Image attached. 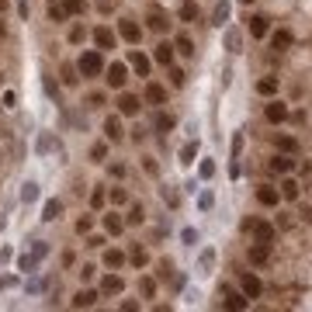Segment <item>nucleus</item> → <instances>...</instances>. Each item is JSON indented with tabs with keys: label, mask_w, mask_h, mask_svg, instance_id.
Segmentation results:
<instances>
[{
	"label": "nucleus",
	"mask_w": 312,
	"mask_h": 312,
	"mask_svg": "<svg viewBox=\"0 0 312 312\" xmlns=\"http://www.w3.org/2000/svg\"><path fill=\"white\" fill-rule=\"evenodd\" d=\"M104 264H108L111 271H118V267L125 264V253H121V250H108V253H104Z\"/></svg>",
	"instance_id": "5701e85b"
},
{
	"label": "nucleus",
	"mask_w": 312,
	"mask_h": 312,
	"mask_svg": "<svg viewBox=\"0 0 312 312\" xmlns=\"http://www.w3.org/2000/svg\"><path fill=\"white\" fill-rule=\"evenodd\" d=\"M97 302V291H80L77 298H73V309H90Z\"/></svg>",
	"instance_id": "412c9836"
},
{
	"label": "nucleus",
	"mask_w": 312,
	"mask_h": 312,
	"mask_svg": "<svg viewBox=\"0 0 312 312\" xmlns=\"http://www.w3.org/2000/svg\"><path fill=\"white\" fill-rule=\"evenodd\" d=\"M274 142H277V149H281V153H295V149H298V142H295L291 135H277Z\"/></svg>",
	"instance_id": "bb28decb"
},
{
	"label": "nucleus",
	"mask_w": 312,
	"mask_h": 312,
	"mask_svg": "<svg viewBox=\"0 0 312 312\" xmlns=\"http://www.w3.org/2000/svg\"><path fill=\"white\" fill-rule=\"evenodd\" d=\"M121 288H125V281H121L118 274H108V277L101 281V291H104V295H121Z\"/></svg>",
	"instance_id": "f8f14e48"
},
{
	"label": "nucleus",
	"mask_w": 312,
	"mask_h": 312,
	"mask_svg": "<svg viewBox=\"0 0 312 312\" xmlns=\"http://www.w3.org/2000/svg\"><path fill=\"white\" fill-rule=\"evenodd\" d=\"M284 118H288V104L271 101V104H267V121H274V125H277V121H284Z\"/></svg>",
	"instance_id": "9b49d317"
},
{
	"label": "nucleus",
	"mask_w": 312,
	"mask_h": 312,
	"mask_svg": "<svg viewBox=\"0 0 312 312\" xmlns=\"http://www.w3.org/2000/svg\"><path fill=\"white\" fill-rule=\"evenodd\" d=\"M174 52H177V49H174L170 42H160V45H156V52H153V59L163 63V66H170V63H174Z\"/></svg>",
	"instance_id": "1a4fd4ad"
},
{
	"label": "nucleus",
	"mask_w": 312,
	"mask_h": 312,
	"mask_svg": "<svg viewBox=\"0 0 312 312\" xmlns=\"http://www.w3.org/2000/svg\"><path fill=\"white\" fill-rule=\"evenodd\" d=\"M90 156H94V160H104V156H108V146H104V142H97V146L90 149Z\"/></svg>",
	"instance_id": "37998d69"
},
{
	"label": "nucleus",
	"mask_w": 312,
	"mask_h": 312,
	"mask_svg": "<svg viewBox=\"0 0 312 312\" xmlns=\"http://www.w3.org/2000/svg\"><path fill=\"white\" fill-rule=\"evenodd\" d=\"M59 212H63V205H59V201H45L42 219H45V222H52V219H59Z\"/></svg>",
	"instance_id": "393cba45"
},
{
	"label": "nucleus",
	"mask_w": 312,
	"mask_h": 312,
	"mask_svg": "<svg viewBox=\"0 0 312 312\" xmlns=\"http://www.w3.org/2000/svg\"><path fill=\"white\" fill-rule=\"evenodd\" d=\"M277 198H281V195H277V188H267V184H264V188L257 191V201H260V205H267V208H274V205H277Z\"/></svg>",
	"instance_id": "4468645a"
},
{
	"label": "nucleus",
	"mask_w": 312,
	"mask_h": 312,
	"mask_svg": "<svg viewBox=\"0 0 312 312\" xmlns=\"http://www.w3.org/2000/svg\"><path fill=\"white\" fill-rule=\"evenodd\" d=\"M128 59H132V66H135V73H139V77H149V56H142V52H132Z\"/></svg>",
	"instance_id": "f3484780"
},
{
	"label": "nucleus",
	"mask_w": 312,
	"mask_h": 312,
	"mask_svg": "<svg viewBox=\"0 0 312 312\" xmlns=\"http://www.w3.org/2000/svg\"><path fill=\"white\" fill-rule=\"evenodd\" d=\"M271 170L284 177V174L291 170V153H281V156H274V160H271Z\"/></svg>",
	"instance_id": "2eb2a0df"
},
{
	"label": "nucleus",
	"mask_w": 312,
	"mask_h": 312,
	"mask_svg": "<svg viewBox=\"0 0 312 312\" xmlns=\"http://www.w3.org/2000/svg\"><path fill=\"white\" fill-rule=\"evenodd\" d=\"M195 153H198V142H188L181 149V163H195Z\"/></svg>",
	"instance_id": "7c9ffc66"
},
{
	"label": "nucleus",
	"mask_w": 312,
	"mask_h": 312,
	"mask_svg": "<svg viewBox=\"0 0 312 312\" xmlns=\"http://www.w3.org/2000/svg\"><path fill=\"white\" fill-rule=\"evenodd\" d=\"M49 18L59 25V21H66L70 14H66V7H63V4H56V0H52V4H49Z\"/></svg>",
	"instance_id": "a878e982"
},
{
	"label": "nucleus",
	"mask_w": 312,
	"mask_h": 312,
	"mask_svg": "<svg viewBox=\"0 0 312 312\" xmlns=\"http://www.w3.org/2000/svg\"><path fill=\"white\" fill-rule=\"evenodd\" d=\"M146 260H149V253H146L142 246H135V250H132V264H135V267H146Z\"/></svg>",
	"instance_id": "473e14b6"
},
{
	"label": "nucleus",
	"mask_w": 312,
	"mask_h": 312,
	"mask_svg": "<svg viewBox=\"0 0 312 312\" xmlns=\"http://www.w3.org/2000/svg\"><path fill=\"white\" fill-rule=\"evenodd\" d=\"M142 215H146V212H142V205H132V208H128V215H125V226H139V222H142Z\"/></svg>",
	"instance_id": "cd10ccee"
},
{
	"label": "nucleus",
	"mask_w": 312,
	"mask_h": 312,
	"mask_svg": "<svg viewBox=\"0 0 312 312\" xmlns=\"http://www.w3.org/2000/svg\"><path fill=\"white\" fill-rule=\"evenodd\" d=\"M226 305H229V309H236V312H239V309H246V305H250V302H246V295H229V302H226Z\"/></svg>",
	"instance_id": "f704fd0d"
},
{
	"label": "nucleus",
	"mask_w": 312,
	"mask_h": 312,
	"mask_svg": "<svg viewBox=\"0 0 312 312\" xmlns=\"http://www.w3.org/2000/svg\"><path fill=\"white\" fill-rule=\"evenodd\" d=\"M125 73H128V70H125L121 63H111V66H104V77H108V83H111L115 90H121V87H125V80H128Z\"/></svg>",
	"instance_id": "20e7f679"
},
{
	"label": "nucleus",
	"mask_w": 312,
	"mask_h": 312,
	"mask_svg": "<svg viewBox=\"0 0 312 312\" xmlns=\"http://www.w3.org/2000/svg\"><path fill=\"white\" fill-rule=\"evenodd\" d=\"M260 291H264L260 277H257V274H246V277H243V295H246V298H260Z\"/></svg>",
	"instance_id": "6e6552de"
},
{
	"label": "nucleus",
	"mask_w": 312,
	"mask_h": 312,
	"mask_svg": "<svg viewBox=\"0 0 312 312\" xmlns=\"http://www.w3.org/2000/svg\"><path fill=\"white\" fill-rule=\"evenodd\" d=\"M63 7H66V14H80L83 11V0H63Z\"/></svg>",
	"instance_id": "c9c22d12"
},
{
	"label": "nucleus",
	"mask_w": 312,
	"mask_h": 312,
	"mask_svg": "<svg viewBox=\"0 0 312 312\" xmlns=\"http://www.w3.org/2000/svg\"><path fill=\"white\" fill-rule=\"evenodd\" d=\"M77 70H80L83 77H101V73H104V56H101V49L83 52V56H80V63H77Z\"/></svg>",
	"instance_id": "f257e3e1"
},
{
	"label": "nucleus",
	"mask_w": 312,
	"mask_h": 312,
	"mask_svg": "<svg viewBox=\"0 0 312 312\" xmlns=\"http://www.w3.org/2000/svg\"><path fill=\"white\" fill-rule=\"evenodd\" d=\"M118 111L121 115H139V97L135 94H121L118 97Z\"/></svg>",
	"instance_id": "9d476101"
},
{
	"label": "nucleus",
	"mask_w": 312,
	"mask_h": 312,
	"mask_svg": "<svg viewBox=\"0 0 312 312\" xmlns=\"http://www.w3.org/2000/svg\"><path fill=\"white\" fill-rule=\"evenodd\" d=\"M118 35L125 39V42H132V45H139V39H142V28L132 21V18H121L118 21Z\"/></svg>",
	"instance_id": "f03ea898"
},
{
	"label": "nucleus",
	"mask_w": 312,
	"mask_h": 312,
	"mask_svg": "<svg viewBox=\"0 0 312 312\" xmlns=\"http://www.w3.org/2000/svg\"><path fill=\"white\" fill-rule=\"evenodd\" d=\"M170 80H174V87H184L188 73H184V70H170Z\"/></svg>",
	"instance_id": "ea45409f"
},
{
	"label": "nucleus",
	"mask_w": 312,
	"mask_h": 312,
	"mask_svg": "<svg viewBox=\"0 0 312 312\" xmlns=\"http://www.w3.org/2000/svg\"><path fill=\"white\" fill-rule=\"evenodd\" d=\"M257 94H264V97H274V94H277V77H264V80L257 83Z\"/></svg>",
	"instance_id": "a211bd4d"
},
{
	"label": "nucleus",
	"mask_w": 312,
	"mask_h": 312,
	"mask_svg": "<svg viewBox=\"0 0 312 312\" xmlns=\"http://www.w3.org/2000/svg\"><path fill=\"white\" fill-rule=\"evenodd\" d=\"M281 198L295 201V198H298V184H295V181H284V184H281Z\"/></svg>",
	"instance_id": "c85d7f7f"
},
{
	"label": "nucleus",
	"mask_w": 312,
	"mask_h": 312,
	"mask_svg": "<svg viewBox=\"0 0 312 312\" xmlns=\"http://www.w3.org/2000/svg\"><path fill=\"white\" fill-rule=\"evenodd\" d=\"M125 201H128V195H125L121 188H115V191H111V205H125Z\"/></svg>",
	"instance_id": "a19ab883"
},
{
	"label": "nucleus",
	"mask_w": 312,
	"mask_h": 312,
	"mask_svg": "<svg viewBox=\"0 0 312 312\" xmlns=\"http://www.w3.org/2000/svg\"><path fill=\"white\" fill-rule=\"evenodd\" d=\"M104 229H108L111 236H118V233L125 229V219H118V215L111 212V215H104Z\"/></svg>",
	"instance_id": "aec40b11"
},
{
	"label": "nucleus",
	"mask_w": 312,
	"mask_h": 312,
	"mask_svg": "<svg viewBox=\"0 0 312 312\" xmlns=\"http://www.w3.org/2000/svg\"><path fill=\"white\" fill-rule=\"evenodd\" d=\"M181 21H195V4H191V0L181 7Z\"/></svg>",
	"instance_id": "58836bf2"
},
{
	"label": "nucleus",
	"mask_w": 312,
	"mask_h": 312,
	"mask_svg": "<svg viewBox=\"0 0 312 312\" xmlns=\"http://www.w3.org/2000/svg\"><path fill=\"white\" fill-rule=\"evenodd\" d=\"M90 205H94V208H101V205H104V191H101V188L90 195Z\"/></svg>",
	"instance_id": "c03bdc74"
},
{
	"label": "nucleus",
	"mask_w": 312,
	"mask_h": 312,
	"mask_svg": "<svg viewBox=\"0 0 312 312\" xmlns=\"http://www.w3.org/2000/svg\"><path fill=\"white\" fill-rule=\"evenodd\" d=\"M226 42H229V49H233V52L239 49V35H236V32H229V35H226Z\"/></svg>",
	"instance_id": "49530a36"
},
{
	"label": "nucleus",
	"mask_w": 312,
	"mask_h": 312,
	"mask_svg": "<svg viewBox=\"0 0 312 312\" xmlns=\"http://www.w3.org/2000/svg\"><path fill=\"white\" fill-rule=\"evenodd\" d=\"M146 25H149L153 32H160V35H163V32L170 28V18H167L160 7H149V14H146Z\"/></svg>",
	"instance_id": "7ed1b4c3"
},
{
	"label": "nucleus",
	"mask_w": 312,
	"mask_h": 312,
	"mask_svg": "<svg viewBox=\"0 0 312 312\" xmlns=\"http://www.w3.org/2000/svg\"><path fill=\"white\" fill-rule=\"evenodd\" d=\"M104 132H108V139H111V142H118V139L125 135V132H121V121H118V118H108V121H104Z\"/></svg>",
	"instance_id": "6ab92c4d"
},
{
	"label": "nucleus",
	"mask_w": 312,
	"mask_h": 312,
	"mask_svg": "<svg viewBox=\"0 0 312 312\" xmlns=\"http://www.w3.org/2000/svg\"><path fill=\"white\" fill-rule=\"evenodd\" d=\"M90 226H94V219H90V215L77 219V233H90Z\"/></svg>",
	"instance_id": "79ce46f5"
},
{
	"label": "nucleus",
	"mask_w": 312,
	"mask_h": 312,
	"mask_svg": "<svg viewBox=\"0 0 312 312\" xmlns=\"http://www.w3.org/2000/svg\"><path fill=\"white\" fill-rule=\"evenodd\" d=\"M246 229L253 233V239H264V243H271V239H274V226H267V222L250 219V222H246Z\"/></svg>",
	"instance_id": "423d86ee"
},
{
	"label": "nucleus",
	"mask_w": 312,
	"mask_h": 312,
	"mask_svg": "<svg viewBox=\"0 0 312 312\" xmlns=\"http://www.w3.org/2000/svg\"><path fill=\"white\" fill-rule=\"evenodd\" d=\"M250 35L253 39H264L267 35V18H250Z\"/></svg>",
	"instance_id": "4be33fe9"
},
{
	"label": "nucleus",
	"mask_w": 312,
	"mask_h": 312,
	"mask_svg": "<svg viewBox=\"0 0 312 312\" xmlns=\"http://www.w3.org/2000/svg\"><path fill=\"white\" fill-rule=\"evenodd\" d=\"M226 18H229V4L222 0V4L215 7V14H212V21H215V25H226Z\"/></svg>",
	"instance_id": "2f4dec72"
},
{
	"label": "nucleus",
	"mask_w": 312,
	"mask_h": 312,
	"mask_svg": "<svg viewBox=\"0 0 312 312\" xmlns=\"http://www.w3.org/2000/svg\"><path fill=\"white\" fill-rule=\"evenodd\" d=\"M139 288H142V295H146V298H153V295H156V281H153V277H142V281H139Z\"/></svg>",
	"instance_id": "72a5a7b5"
},
{
	"label": "nucleus",
	"mask_w": 312,
	"mask_h": 312,
	"mask_svg": "<svg viewBox=\"0 0 312 312\" xmlns=\"http://www.w3.org/2000/svg\"><path fill=\"white\" fill-rule=\"evenodd\" d=\"M177 121H174V115H156V128H160V132H170Z\"/></svg>",
	"instance_id": "c756f323"
},
{
	"label": "nucleus",
	"mask_w": 312,
	"mask_h": 312,
	"mask_svg": "<svg viewBox=\"0 0 312 312\" xmlns=\"http://www.w3.org/2000/svg\"><path fill=\"white\" fill-rule=\"evenodd\" d=\"M63 83H66V87L77 83V70H73V66H63Z\"/></svg>",
	"instance_id": "e433bc0d"
},
{
	"label": "nucleus",
	"mask_w": 312,
	"mask_h": 312,
	"mask_svg": "<svg viewBox=\"0 0 312 312\" xmlns=\"http://www.w3.org/2000/svg\"><path fill=\"white\" fill-rule=\"evenodd\" d=\"M94 42H97V49H115V32L111 28H97L94 32Z\"/></svg>",
	"instance_id": "ddd939ff"
},
{
	"label": "nucleus",
	"mask_w": 312,
	"mask_h": 312,
	"mask_svg": "<svg viewBox=\"0 0 312 312\" xmlns=\"http://www.w3.org/2000/svg\"><path fill=\"white\" fill-rule=\"evenodd\" d=\"M70 42H73V45H77V42H83V28H80V25L70 32Z\"/></svg>",
	"instance_id": "a18cd8bd"
},
{
	"label": "nucleus",
	"mask_w": 312,
	"mask_h": 312,
	"mask_svg": "<svg viewBox=\"0 0 312 312\" xmlns=\"http://www.w3.org/2000/svg\"><path fill=\"white\" fill-rule=\"evenodd\" d=\"M146 104H167V87L146 83Z\"/></svg>",
	"instance_id": "0eeeda50"
},
{
	"label": "nucleus",
	"mask_w": 312,
	"mask_h": 312,
	"mask_svg": "<svg viewBox=\"0 0 312 312\" xmlns=\"http://www.w3.org/2000/svg\"><path fill=\"white\" fill-rule=\"evenodd\" d=\"M271 260V243H264V239H257L253 246H250V264H257V267H264Z\"/></svg>",
	"instance_id": "39448f33"
},
{
	"label": "nucleus",
	"mask_w": 312,
	"mask_h": 312,
	"mask_svg": "<svg viewBox=\"0 0 312 312\" xmlns=\"http://www.w3.org/2000/svg\"><path fill=\"white\" fill-rule=\"evenodd\" d=\"M80 277H83V281H90V277H94V267H90V264H83V271H80Z\"/></svg>",
	"instance_id": "de8ad7c7"
},
{
	"label": "nucleus",
	"mask_w": 312,
	"mask_h": 312,
	"mask_svg": "<svg viewBox=\"0 0 312 312\" xmlns=\"http://www.w3.org/2000/svg\"><path fill=\"white\" fill-rule=\"evenodd\" d=\"M243 4H250V0H243Z\"/></svg>",
	"instance_id": "8fccbe9b"
},
{
	"label": "nucleus",
	"mask_w": 312,
	"mask_h": 312,
	"mask_svg": "<svg viewBox=\"0 0 312 312\" xmlns=\"http://www.w3.org/2000/svg\"><path fill=\"white\" fill-rule=\"evenodd\" d=\"M39 198V188L35 184H25V191H21V201H35Z\"/></svg>",
	"instance_id": "4c0bfd02"
},
{
	"label": "nucleus",
	"mask_w": 312,
	"mask_h": 312,
	"mask_svg": "<svg viewBox=\"0 0 312 312\" xmlns=\"http://www.w3.org/2000/svg\"><path fill=\"white\" fill-rule=\"evenodd\" d=\"M271 45H274L277 52H284V49L291 45V32H284V28H281V32H274V35H271Z\"/></svg>",
	"instance_id": "dca6fc26"
},
{
	"label": "nucleus",
	"mask_w": 312,
	"mask_h": 312,
	"mask_svg": "<svg viewBox=\"0 0 312 312\" xmlns=\"http://www.w3.org/2000/svg\"><path fill=\"white\" fill-rule=\"evenodd\" d=\"M174 49H177V52H181V56H195V42H191V39H188V35H181V39H177V42H174Z\"/></svg>",
	"instance_id": "b1692460"
},
{
	"label": "nucleus",
	"mask_w": 312,
	"mask_h": 312,
	"mask_svg": "<svg viewBox=\"0 0 312 312\" xmlns=\"http://www.w3.org/2000/svg\"><path fill=\"white\" fill-rule=\"evenodd\" d=\"M4 35H7V28H4V21H0V39H4Z\"/></svg>",
	"instance_id": "09e8293b"
}]
</instances>
